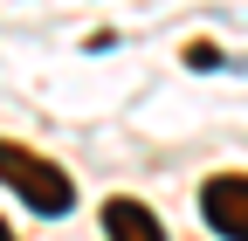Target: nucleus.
Instances as JSON below:
<instances>
[{
  "mask_svg": "<svg viewBox=\"0 0 248 241\" xmlns=\"http://www.w3.org/2000/svg\"><path fill=\"white\" fill-rule=\"evenodd\" d=\"M0 179H7V186L35 207V214H69L76 207V186H69V172L62 166H48V159H35V152H21V145H7L0 138Z\"/></svg>",
  "mask_w": 248,
  "mask_h": 241,
  "instance_id": "1",
  "label": "nucleus"
},
{
  "mask_svg": "<svg viewBox=\"0 0 248 241\" xmlns=\"http://www.w3.org/2000/svg\"><path fill=\"white\" fill-rule=\"evenodd\" d=\"M104 234H110V241H166L159 214H152L145 200H110V207H104Z\"/></svg>",
  "mask_w": 248,
  "mask_h": 241,
  "instance_id": "3",
  "label": "nucleus"
},
{
  "mask_svg": "<svg viewBox=\"0 0 248 241\" xmlns=\"http://www.w3.org/2000/svg\"><path fill=\"white\" fill-rule=\"evenodd\" d=\"M200 214L214 234H228V241H248V179L241 172H221V179H207V193H200Z\"/></svg>",
  "mask_w": 248,
  "mask_h": 241,
  "instance_id": "2",
  "label": "nucleus"
},
{
  "mask_svg": "<svg viewBox=\"0 0 248 241\" xmlns=\"http://www.w3.org/2000/svg\"><path fill=\"white\" fill-rule=\"evenodd\" d=\"M0 241H14V234H7V221H0Z\"/></svg>",
  "mask_w": 248,
  "mask_h": 241,
  "instance_id": "4",
  "label": "nucleus"
}]
</instances>
